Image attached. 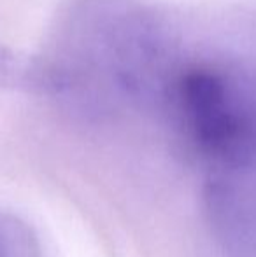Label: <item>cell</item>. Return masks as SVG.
Instances as JSON below:
<instances>
[{"label":"cell","instance_id":"6da1fadb","mask_svg":"<svg viewBox=\"0 0 256 257\" xmlns=\"http://www.w3.org/2000/svg\"><path fill=\"white\" fill-rule=\"evenodd\" d=\"M0 257H44L35 231L6 210H0Z\"/></svg>","mask_w":256,"mask_h":257},{"label":"cell","instance_id":"7a4b0ae2","mask_svg":"<svg viewBox=\"0 0 256 257\" xmlns=\"http://www.w3.org/2000/svg\"><path fill=\"white\" fill-rule=\"evenodd\" d=\"M14 72H18V68L14 67V61L0 53V82H6L9 79H13Z\"/></svg>","mask_w":256,"mask_h":257}]
</instances>
